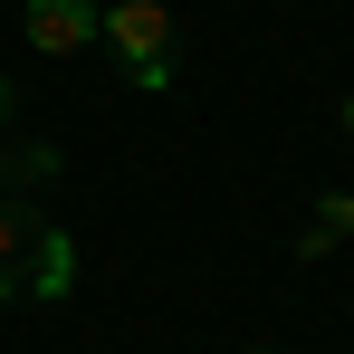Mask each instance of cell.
I'll return each instance as SVG.
<instances>
[{"label": "cell", "mask_w": 354, "mask_h": 354, "mask_svg": "<svg viewBox=\"0 0 354 354\" xmlns=\"http://www.w3.org/2000/svg\"><path fill=\"white\" fill-rule=\"evenodd\" d=\"M345 239H354V192H326L316 221L297 230V259H326V249H345Z\"/></svg>", "instance_id": "5"}, {"label": "cell", "mask_w": 354, "mask_h": 354, "mask_svg": "<svg viewBox=\"0 0 354 354\" xmlns=\"http://www.w3.org/2000/svg\"><path fill=\"white\" fill-rule=\"evenodd\" d=\"M345 134H354V96H345Z\"/></svg>", "instance_id": "8"}, {"label": "cell", "mask_w": 354, "mask_h": 354, "mask_svg": "<svg viewBox=\"0 0 354 354\" xmlns=\"http://www.w3.org/2000/svg\"><path fill=\"white\" fill-rule=\"evenodd\" d=\"M58 173V153L48 144H29V153H0V182H48Z\"/></svg>", "instance_id": "6"}, {"label": "cell", "mask_w": 354, "mask_h": 354, "mask_svg": "<svg viewBox=\"0 0 354 354\" xmlns=\"http://www.w3.org/2000/svg\"><path fill=\"white\" fill-rule=\"evenodd\" d=\"M29 268H39V221L0 211V306H29Z\"/></svg>", "instance_id": "3"}, {"label": "cell", "mask_w": 354, "mask_h": 354, "mask_svg": "<svg viewBox=\"0 0 354 354\" xmlns=\"http://www.w3.org/2000/svg\"><path fill=\"white\" fill-rule=\"evenodd\" d=\"M0 134H10V77H0Z\"/></svg>", "instance_id": "7"}, {"label": "cell", "mask_w": 354, "mask_h": 354, "mask_svg": "<svg viewBox=\"0 0 354 354\" xmlns=\"http://www.w3.org/2000/svg\"><path fill=\"white\" fill-rule=\"evenodd\" d=\"M77 288V249H67V230H48L39 221V268H29V306H48V297Z\"/></svg>", "instance_id": "4"}, {"label": "cell", "mask_w": 354, "mask_h": 354, "mask_svg": "<svg viewBox=\"0 0 354 354\" xmlns=\"http://www.w3.org/2000/svg\"><path fill=\"white\" fill-rule=\"evenodd\" d=\"M106 48L144 96H163L173 86V0H106Z\"/></svg>", "instance_id": "1"}, {"label": "cell", "mask_w": 354, "mask_h": 354, "mask_svg": "<svg viewBox=\"0 0 354 354\" xmlns=\"http://www.w3.org/2000/svg\"><path fill=\"white\" fill-rule=\"evenodd\" d=\"M259 354H268V345H259Z\"/></svg>", "instance_id": "9"}, {"label": "cell", "mask_w": 354, "mask_h": 354, "mask_svg": "<svg viewBox=\"0 0 354 354\" xmlns=\"http://www.w3.org/2000/svg\"><path fill=\"white\" fill-rule=\"evenodd\" d=\"M19 29H29L39 58H77V48L106 39V10L96 0H19Z\"/></svg>", "instance_id": "2"}]
</instances>
